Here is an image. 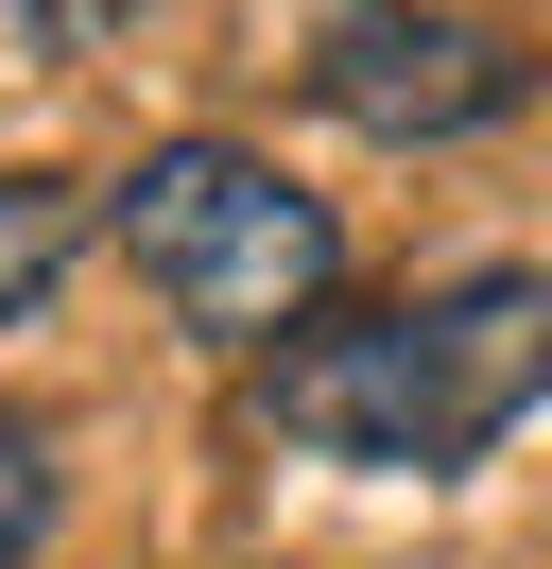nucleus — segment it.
Wrapping results in <instances>:
<instances>
[{
  "mask_svg": "<svg viewBox=\"0 0 552 569\" xmlns=\"http://www.w3.org/2000/svg\"><path fill=\"white\" fill-rule=\"evenodd\" d=\"M535 397H552V277L535 259L432 277L397 311H310L294 346H259V431L310 466H363V483H448Z\"/></svg>",
  "mask_w": 552,
  "mask_h": 569,
  "instance_id": "obj_1",
  "label": "nucleus"
},
{
  "mask_svg": "<svg viewBox=\"0 0 552 569\" xmlns=\"http://www.w3.org/2000/svg\"><path fill=\"white\" fill-rule=\"evenodd\" d=\"M103 224H121V259L156 277V311L207 328V346H294V328L328 311V277H345V224L310 208L276 156H241V139H156Z\"/></svg>",
  "mask_w": 552,
  "mask_h": 569,
  "instance_id": "obj_2",
  "label": "nucleus"
},
{
  "mask_svg": "<svg viewBox=\"0 0 552 569\" xmlns=\"http://www.w3.org/2000/svg\"><path fill=\"white\" fill-rule=\"evenodd\" d=\"M310 104L363 139H483L535 104V52L501 18H448V0H345L310 36Z\"/></svg>",
  "mask_w": 552,
  "mask_h": 569,
  "instance_id": "obj_3",
  "label": "nucleus"
},
{
  "mask_svg": "<svg viewBox=\"0 0 552 569\" xmlns=\"http://www.w3.org/2000/svg\"><path fill=\"white\" fill-rule=\"evenodd\" d=\"M87 173H0V328H18V311H52V277H69V259H87Z\"/></svg>",
  "mask_w": 552,
  "mask_h": 569,
  "instance_id": "obj_4",
  "label": "nucleus"
},
{
  "mask_svg": "<svg viewBox=\"0 0 552 569\" xmlns=\"http://www.w3.org/2000/svg\"><path fill=\"white\" fill-rule=\"evenodd\" d=\"M52 518H69V449H52V415H0V569L52 552Z\"/></svg>",
  "mask_w": 552,
  "mask_h": 569,
  "instance_id": "obj_5",
  "label": "nucleus"
},
{
  "mask_svg": "<svg viewBox=\"0 0 552 569\" xmlns=\"http://www.w3.org/2000/svg\"><path fill=\"white\" fill-rule=\"evenodd\" d=\"M156 0H0V52H34V70H87V52H121Z\"/></svg>",
  "mask_w": 552,
  "mask_h": 569,
  "instance_id": "obj_6",
  "label": "nucleus"
}]
</instances>
